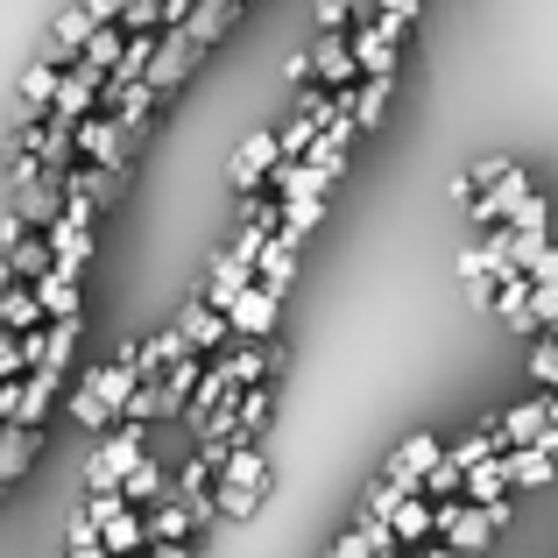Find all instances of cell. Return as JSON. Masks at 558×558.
<instances>
[{
    "label": "cell",
    "instance_id": "obj_10",
    "mask_svg": "<svg viewBox=\"0 0 558 558\" xmlns=\"http://www.w3.org/2000/svg\"><path fill=\"white\" fill-rule=\"evenodd\" d=\"M495 432H502V452H517V446H537V438L551 432V403L537 396V403H517L509 417H495Z\"/></svg>",
    "mask_w": 558,
    "mask_h": 558
},
{
    "label": "cell",
    "instance_id": "obj_11",
    "mask_svg": "<svg viewBox=\"0 0 558 558\" xmlns=\"http://www.w3.org/2000/svg\"><path fill=\"white\" fill-rule=\"evenodd\" d=\"M389 537L396 545H424V537H438V502L432 495H403L389 517Z\"/></svg>",
    "mask_w": 558,
    "mask_h": 558
},
{
    "label": "cell",
    "instance_id": "obj_3",
    "mask_svg": "<svg viewBox=\"0 0 558 558\" xmlns=\"http://www.w3.org/2000/svg\"><path fill=\"white\" fill-rule=\"evenodd\" d=\"M502 517H509V502L474 509V502H460V495H452V502H438V537H446L452 551H466V558H474V551L488 545L495 531H502Z\"/></svg>",
    "mask_w": 558,
    "mask_h": 558
},
{
    "label": "cell",
    "instance_id": "obj_17",
    "mask_svg": "<svg viewBox=\"0 0 558 558\" xmlns=\"http://www.w3.org/2000/svg\"><path fill=\"white\" fill-rule=\"evenodd\" d=\"M85 389H93L107 410H128V403H135V389H142V368H135V361H107Z\"/></svg>",
    "mask_w": 558,
    "mask_h": 558
},
{
    "label": "cell",
    "instance_id": "obj_26",
    "mask_svg": "<svg viewBox=\"0 0 558 558\" xmlns=\"http://www.w3.org/2000/svg\"><path fill=\"white\" fill-rule=\"evenodd\" d=\"M531 375L545 381V396L558 389V340H551V332H537V347H531Z\"/></svg>",
    "mask_w": 558,
    "mask_h": 558
},
{
    "label": "cell",
    "instance_id": "obj_18",
    "mask_svg": "<svg viewBox=\"0 0 558 558\" xmlns=\"http://www.w3.org/2000/svg\"><path fill=\"white\" fill-rule=\"evenodd\" d=\"M50 318H43V304H36V290L28 283H8L0 290V332H43Z\"/></svg>",
    "mask_w": 558,
    "mask_h": 558
},
{
    "label": "cell",
    "instance_id": "obj_22",
    "mask_svg": "<svg viewBox=\"0 0 558 558\" xmlns=\"http://www.w3.org/2000/svg\"><path fill=\"white\" fill-rule=\"evenodd\" d=\"M276 205H290V198H326V178H318L312 163H276Z\"/></svg>",
    "mask_w": 558,
    "mask_h": 558
},
{
    "label": "cell",
    "instance_id": "obj_6",
    "mask_svg": "<svg viewBox=\"0 0 558 558\" xmlns=\"http://www.w3.org/2000/svg\"><path fill=\"white\" fill-rule=\"evenodd\" d=\"M276 304H283V298H276V290L247 283L241 298L227 304V332H233V340H269V332H276Z\"/></svg>",
    "mask_w": 558,
    "mask_h": 558
},
{
    "label": "cell",
    "instance_id": "obj_15",
    "mask_svg": "<svg viewBox=\"0 0 558 558\" xmlns=\"http://www.w3.org/2000/svg\"><path fill=\"white\" fill-rule=\"evenodd\" d=\"M28 290H36L43 318H78V276H64L57 262H50V269H43V276H36Z\"/></svg>",
    "mask_w": 558,
    "mask_h": 558
},
{
    "label": "cell",
    "instance_id": "obj_25",
    "mask_svg": "<svg viewBox=\"0 0 558 558\" xmlns=\"http://www.w3.org/2000/svg\"><path fill=\"white\" fill-rule=\"evenodd\" d=\"M326 219V198H290L283 205V219H276V233H290V241H304V233Z\"/></svg>",
    "mask_w": 558,
    "mask_h": 558
},
{
    "label": "cell",
    "instance_id": "obj_35",
    "mask_svg": "<svg viewBox=\"0 0 558 558\" xmlns=\"http://www.w3.org/2000/svg\"><path fill=\"white\" fill-rule=\"evenodd\" d=\"M233 8H247V0H233Z\"/></svg>",
    "mask_w": 558,
    "mask_h": 558
},
{
    "label": "cell",
    "instance_id": "obj_30",
    "mask_svg": "<svg viewBox=\"0 0 558 558\" xmlns=\"http://www.w3.org/2000/svg\"><path fill=\"white\" fill-rule=\"evenodd\" d=\"M354 22V0H326V8H318V28H347Z\"/></svg>",
    "mask_w": 558,
    "mask_h": 558
},
{
    "label": "cell",
    "instance_id": "obj_13",
    "mask_svg": "<svg viewBox=\"0 0 558 558\" xmlns=\"http://www.w3.org/2000/svg\"><path fill=\"white\" fill-rule=\"evenodd\" d=\"M290 276H298V241H290V233H269V247H262V262H255V283L283 298Z\"/></svg>",
    "mask_w": 558,
    "mask_h": 558
},
{
    "label": "cell",
    "instance_id": "obj_8",
    "mask_svg": "<svg viewBox=\"0 0 558 558\" xmlns=\"http://www.w3.org/2000/svg\"><path fill=\"white\" fill-rule=\"evenodd\" d=\"M198 57H205L198 43H184V28H170V36H156V57H149V71H142V85H149V93H170Z\"/></svg>",
    "mask_w": 558,
    "mask_h": 558
},
{
    "label": "cell",
    "instance_id": "obj_12",
    "mask_svg": "<svg viewBox=\"0 0 558 558\" xmlns=\"http://www.w3.org/2000/svg\"><path fill=\"white\" fill-rule=\"evenodd\" d=\"M347 43H354V64H361V78H396V36H381L375 22H361Z\"/></svg>",
    "mask_w": 558,
    "mask_h": 558
},
{
    "label": "cell",
    "instance_id": "obj_29",
    "mask_svg": "<svg viewBox=\"0 0 558 558\" xmlns=\"http://www.w3.org/2000/svg\"><path fill=\"white\" fill-rule=\"evenodd\" d=\"M64 551H99V523H93V509H78V517H71Z\"/></svg>",
    "mask_w": 558,
    "mask_h": 558
},
{
    "label": "cell",
    "instance_id": "obj_14",
    "mask_svg": "<svg viewBox=\"0 0 558 558\" xmlns=\"http://www.w3.org/2000/svg\"><path fill=\"white\" fill-rule=\"evenodd\" d=\"M113 495H121L128 509H135V502H149V509H156V502H170V474H163V466L149 460V452H142V460L128 466V481H121V488H113Z\"/></svg>",
    "mask_w": 558,
    "mask_h": 558
},
{
    "label": "cell",
    "instance_id": "obj_4",
    "mask_svg": "<svg viewBox=\"0 0 558 558\" xmlns=\"http://www.w3.org/2000/svg\"><path fill=\"white\" fill-rule=\"evenodd\" d=\"M93 523H99V551L107 558H135V551H149V531H142V517L121 502V495H93Z\"/></svg>",
    "mask_w": 558,
    "mask_h": 558
},
{
    "label": "cell",
    "instance_id": "obj_34",
    "mask_svg": "<svg viewBox=\"0 0 558 558\" xmlns=\"http://www.w3.org/2000/svg\"><path fill=\"white\" fill-rule=\"evenodd\" d=\"M545 403H551V424H558V389H551V396H545Z\"/></svg>",
    "mask_w": 558,
    "mask_h": 558
},
{
    "label": "cell",
    "instance_id": "obj_7",
    "mask_svg": "<svg viewBox=\"0 0 558 558\" xmlns=\"http://www.w3.org/2000/svg\"><path fill=\"white\" fill-rule=\"evenodd\" d=\"M312 71H318V85H326V93H354V85H361L354 43H347L340 28H326V36H318V50H312Z\"/></svg>",
    "mask_w": 558,
    "mask_h": 558
},
{
    "label": "cell",
    "instance_id": "obj_31",
    "mask_svg": "<svg viewBox=\"0 0 558 558\" xmlns=\"http://www.w3.org/2000/svg\"><path fill=\"white\" fill-rule=\"evenodd\" d=\"M135 558H184L178 545H149V551H135Z\"/></svg>",
    "mask_w": 558,
    "mask_h": 558
},
{
    "label": "cell",
    "instance_id": "obj_21",
    "mask_svg": "<svg viewBox=\"0 0 558 558\" xmlns=\"http://www.w3.org/2000/svg\"><path fill=\"white\" fill-rule=\"evenodd\" d=\"M43 432H28V424H0V481H14L28 460H36Z\"/></svg>",
    "mask_w": 558,
    "mask_h": 558
},
{
    "label": "cell",
    "instance_id": "obj_33",
    "mask_svg": "<svg viewBox=\"0 0 558 558\" xmlns=\"http://www.w3.org/2000/svg\"><path fill=\"white\" fill-rule=\"evenodd\" d=\"M368 558H403V545H389V551H368Z\"/></svg>",
    "mask_w": 558,
    "mask_h": 558
},
{
    "label": "cell",
    "instance_id": "obj_24",
    "mask_svg": "<svg viewBox=\"0 0 558 558\" xmlns=\"http://www.w3.org/2000/svg\"><path fill=\"white\" fill-rule=\"evenodd\" d=\"M43 269H50V241H36V233H22V241L8 247V276H28V283H36Z\"/></svg>",
    "mask_w": 558,
    "mask_h": 558
},
{
    "label": "cell",
    "instance_id": "obj_1",
    "mask_svg": "<svg viewBox=\"0 0 558 558\" xmlns=\"http://www.w3.org/2000/svg\"><path fill=\"white\" fill-rule=\"evenodd\" d=\"M262 488H269V466H262V452L255 446H233L227 452V466H219V481H213V502H219V517H255L262 509Z\"/></svg>",
    "mask_w": 558,
    "mask_h": 558
},
{
    "label": "cell",
    "instance_id": "obj_23",
    "mask_svg": "<svg viewBox=\"0 0 558 558\" xmlns=\"http://www.w3.org/2000/svg\"><path fill=\"white\" fill-rule=\"evenodd\" d=\"M389 85H396V78H361L354 93H347V113H354V128H375L381 113H389Z\"/></svg>",
    "mask_w": 558,
    "mask_h": 558
},
{
    "label": "cell",
    "instance_id": "obj_2",
    "mask_svg": "<svg viewBox=\"0 0 558 558\" xmlns=\"http://www.w3.org/2000/svg\"><path fill=\"white\" fill-rule=\"evenodd\" d=\"M142 452H149V432H142V424H121V432H107V438H99V452H93V466H85V488H93V495H113Z\"/></svg>",
    "mask_w": 558,
    "mask_h": 558
},
{
    "label": "cell",
    "instance_id": "obj_20",
    "mask_svg": "<svg viewBox=\"0 0 558 558\" xmlns=\"http://www.w3.org/2000/svg\"><path fill=\"white\" fill-rule=\"evenodd\" d=\"M191 523H198V517H191L184 502H156L149 517H142V531H149V545H184Z\"/></svg>",
    "mask_w": 558,
    "mask_h": 558
},
{
    "label": "cell",
    "instance_id": "obj_32",
    "mask_svg": "<svg viewBox=\"0 0 558 558\" xmlns=\"http://www.w3.org/2000/svg\"><path fill=\"white\" fill-rule=\"evenodd\" d=\"M417 558H466V551H452V545H438V551H417Z\"/></svg>",
    "mask_w": 558,
    "mask_h": 558
},
{
    "label": "cell",
    "instance_id": "obj_16",
    "mask_svg": "<svg viewBox=\"0 0 558 558\" xmlns=\"http://www.w3.org/2000/svg\"><path fill=\"white\" fill-rule=\"evenodd\" d=\"M502 474H509V488H551L558 460H551V452H537V446H517V452H502Z\"/></svg>",
    "mask_w": 558,
    "mask_h": 558
},
{
    "label": "cell",
    "instance_id": "obj_9",
    "mask_svg": "<svg viewBox=\"0 0 558 558\" xmlns=\"http://www.w3.org/2000/svg\"><path fill=\"white\" fill-rule=\"evenodd\" d=\"M276 163H283V156H276V135H269V128H262V135H247L241 156H233V191H255L262 178H276Z\"/></svg>",
    "mask_w": 558,
    "mask_h": 558
},
{
    "label": "cell",
    "instance_id": "obj_5",
    "mask_svg": "<svg viewBox=\"0 0 558 558\" xmlns=\"http://www.w3.org/2000/svg\"><path fill=\"white\" fill-rule=\"evenodd\" d=\"M446 460V438H432V432H417V438H403V446L389 452V466H381V481H396V488H410L417 495L424 488V474Z\"/></svg>",
    "mask_w": 558,
    "mask_h": 558
},
{
    "label": "cell",
    "instance_id": "obj_27",
    "mask_svg": "<svg viewBox=\"0 0 558 558\" xmlns=\"http://www.w3.org/2000/svg\"><path fill=\"white\" fill-rule=\"evenodd\" d=\"M403 495H410V488H396V481H375V488H368V502H361V517L389 523V517H396V502H403Z\"/></svg>",
    "mask_w": 558,
    "mask_h": 558
},
{
    "label": "cell",
    "instance_id": "obj_28",
    "mask_svg": "<svg viewBox=\"0 0 558 558\" xmlns=\"http://www.w3.org/2000/svg\"><path fill=\"white\" fill-rule=\"evenodd\" d=\"M71 417H78V424H85V432H107V424H113V410H107V403H99V396H93V389H78V396H71Z\"/></svg>",
    "mask_w": 558,
    "mask_h": 558
},
{
    "label": "cell",
    "instance_id": "obj_19",
    "mask_svg": "<svg viewBox=\"0 0 558 558\" xmlns=\"http://www.w3.org/2000/svg\"><path fill=\"white\" fill-rule=\"evenodd\" d=\"M178 332H184V347L191 354H205V347H219L227 340V312H213V304H184V318H178Z\"/></svg>",
    "mask_w": 558,
    "mask_h": 558
}]
</instances>
